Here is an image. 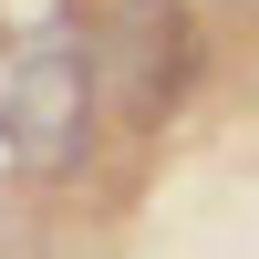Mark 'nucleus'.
Returning <instances> with one entry per match:
<instances>
[{
    "label": "nucleus",
    "mask_w": 259,
    "mask_h": 259,
    "mask_svg": "<svg viewBox=\"0 0 259 259\" xmlns=\"http://www.w3.org/2000/svg\"><path fill=\"white\" fill-rule=\"evenodd\" d=\"M83 114H94V41H73V21L21 31V52H0V156L73 166Z\"/></svg>",
    "instance_id": "nucleus-1"
},
{
    "label": "nucleus",
    "mask_w": 259,
    "mask_h": 259,
    "mask_svg": "<svg viewBox=\"0 0 259 259\" xmlns=\"http://www.w3.org/2000/svg\"><path fill=\"white\" fill-rule=\"evenodd\" d=\"M94 83L114 114H166V94L187 83V21L166 0H114V31H94Z\"/></svg>",
    "instance_id": "nucleus-2"
},
{
    "label": "nucleus",
    "mask_w": 259,
    "mask_h": 259,
    "mask_svg": "<svg viewBox=\"0 0 259 259\" xmlns=\"http://www.w3.org/2000/svg\"><path fill=\"white\" fill-rule=\"evenodd\" d=\"M228 11H259V0H228Z\"/></svg>",
    "instance_id": "nucleus-3"
}]
</instances>
